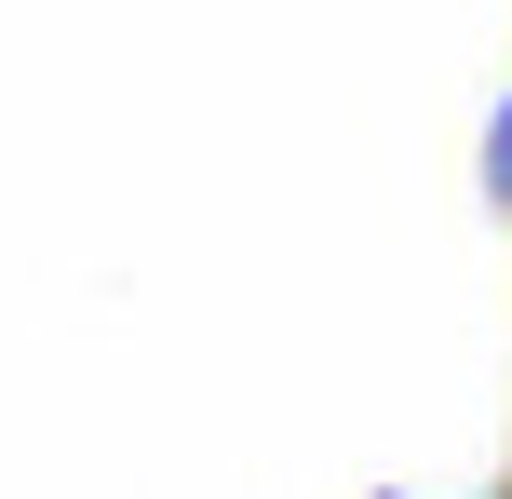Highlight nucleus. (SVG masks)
I'll list each match as a JSON object with an SVG mask.
<instances>
[]
</instances>
